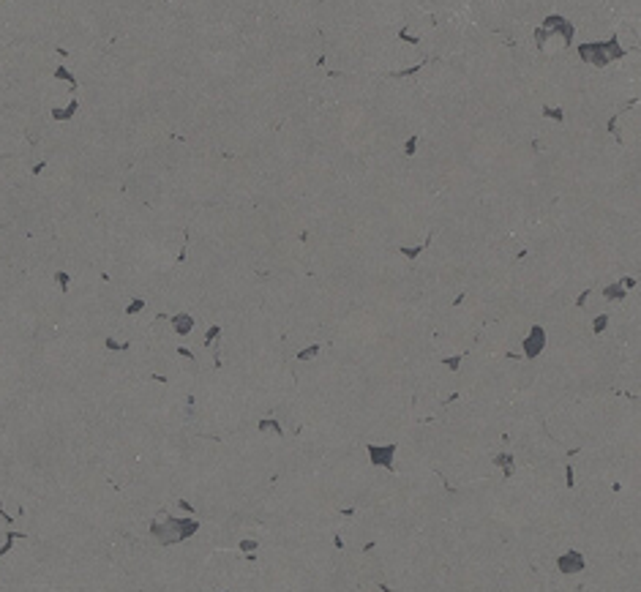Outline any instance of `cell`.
<instances>
[{
	"label": "cell",
	"instance_id": "1",
	"mask_svg": "<svg viewBox=\"0 0 641 592\" xmlns=\"http://www.w3.org/2000/svg\"><path fill=\"white\" fill-rule=\"evenodd\" d=\"M578 58L586 60L592 66H606L609 60H619L625 58V49L619 44V36H609L606 41H590L578 46Z\"/></svg>",
	"mask_w": 641,
	"mask_h": 592
},
{
	"label": "cell",
	"instance_id": "2",
	"mask_svg": "<svg viewBox=\"0 0 641 592\" xmlns=\"http://www.w3.org/2000/svg\"><path fill=\"white\" fill-rule=\"evenodd\" d=\"M199 529L197 519H164V521H153L150 532L153 537H158V543H180L186 537H191Z\"/></svg>",
	"mask_w": 641,
	"mask_h": 592
},
{
	"label": "cell",
	"instance_id": "3",
	"mask_svg": "<svg viewBox=\"0 0 641 592\" xmlns=\"http://www.w3.org/2000/svg\"><path fill=\"white\" fill-rule=\"evenodd\" d=\"M368 461L374 467H385L388 472H393V461H396V445H366Z\"/></svg>",
	"mask_w": 641,
	"mask_h": 592
},
{
	"label": "cell",
	"instance_id": "4",
	"mask_svg": "<svg viewBox=\"0 0 641 592\" xmlns=\"http://www.w3.org/2000/svg\"><path fill=\"white\" fill-rule=\"evenodd\" d=\"M543 347H546V328L532 325L529 336L524 339V358H527V360H535L538 355L543 352Z\"/></svg>",
	"mask_w": 641,
	"mask_h": 592
},
{
	"label": "cell",
	"instance_id": "5",
	"mask_svg": "<svg viewBox=\"0 0 641 592\" xmlns=\"http://www.w3.org/2000/svg\"><path fill=\"white\" fill-rule=\"evenodd\" d=\"M584 565H586V562H584V554H581V551H576V549H570V551H565V554H559V560H557L559 573H565V576L581 573Z\"/></svg>",
	"mask_w": 641,
	"mask_h": 592
},
{
	"label": "cell",
	"instance_id": "6",
	"mask_svg": "<svg viewBox=\"0 0 641 592\" xmlns=\"http://www.w3.org/2000/svg\"><path fill=\"white\" fill-rule=\"evenodd\" d=\"M172 328L178 336H188L194 331V317L191 314H178V317H172Z\"/></svg>",
	"mask_w": 641,
	"mask_h": 592
},
{
	"label": "cell",
	"instance_id": "7",
	"mask_svg": "<svg viewBox=\"0 0 641 592\" xmlns=\"http://www.w3.org/2000/svg\"><path fill=\"white\" fill-rule=\"evenodd\" d=\"M494 467H502L505 477H513V472H516V456H513V453H497L494 456Z\"/></svg>",
	"mask_w": 641,
	"mask_h": 592
},
{
	"label": "cell",
	"instance_id": "8",
	"mask_svg": "<svg viewBox=\"0 0 641 592\" xmlns=\"http://www.w3.org/2000/svg\"><path fill=\"white\" fill-rule=\"evenodd\" d=\"M625 292H627V289L622 287V281H614V284L603 287V298H609V300H622Z\"/></svg>",
	"mask_w": 641,
	"mask_h": 592
},
{
	"label": "cell",
	"instance_id": "9",
	"mask_svg": "<svg viewBox=\"0 0 641 592\" xmlns=\"http://www.w3.org/2000/svg\"><path fill=\"white\" fill-rule=\"evenodd\" d=\"M319 341H316V344H308V347H303V349H298V360L300 363H308V360H314L316 355H319Z\"/></svg>",
	"mask_w": 641,
	"mask_h": 592
},
{
	"label": "cell",
	"instance_id": "10",
	"mask_svg": "<svg viewBox=\"0 0 641 592\" xmlns=\"http://www.w3.org/2000/svg\"><path fill=\"white\" fill-rule=\"evenodd\" d=\"M541 112H543V118H549V120H557V123H562V120H565V112H562V106H551V104H543V106H541Z\"/></svg>",
	"mask_w": 641,
	"mask_h": 592
},
{
	"label": "cell",
	"instance_id": "11",
	"mask_svg": "<svg viewBox=\"0 0 641 592\" xmlns=\"http://www.w3.org/2000/svg\"><path fill=\"white\" fill-rule=\"evenodd\" d=\"M426 248H429V240H423L420 246H401L399 251H401V254H404V257H407V259H415V257H420V254L426 251Z\"/></svg>",
	"mask_w": 641,
	"mask_h": 592
},
{
	"label": "cell",
	"instance_id": "12",
	"mask_svg": "<svg viewBox=\"0 0 641 592\" xmlns=\"http://www.w3.org/2000/svg\"><path fill=\"white\" fill-rule=\"evenodd\" d=\"M256 428H259V432H273V434H281V423L276 420V418H262L259 423H256Z\"/></svg>",
	"mask_w": 641,
	"mask_h": 592
},
{
	"label": "cell",
	"instance_id": "13",
	"mask_svg": "<svg viewBox=\"0 0 641 592\" xmlns=\"http://www.w3.org/2000/svg\"><path fill=\"white\" fill-rule=\"evenodd\" d=\"M240 551L246 554V560H254V554H256V541H254V537H243V541H240Z\"/></svg>",
	"mask_w": 641,
	"mask_h": 592
},
{
	"label": "cell",
	"instance_id": "14",
	"mask_svg": "<svg viewBox=\"0 0 641 592\" xmlns=\"http://www.w3.org/2000/svg\"><path fill=\"white\" fill-rule=\"evenodd\" d=\"M606 328H609V317H606V314H598V317L592 319V333L600 336V333L606 331Z\"/></svg>",
	"mask_w": 641,
	"mask_h": 592
},
{
	"label": "cell",
	"instance_id": "15",
	"mask_svg": "<svg viewBox=\"0 0 641 592\" xmlns=\"http://www.w3.org/2000/svg\"><path fill=\"white\" fill-rule=\"evenodd\" d=\"M219 333H221V325H210L207 328V333H205V347H210L216 339H219Z\"/></svg>",
	"mask_w": 641,
	"mask_h": 592
},
{
	"label": "cell",
	"instance_id": "16",
	"mask_svg": "<svg viewBox=\"0 0 641 592\" xmlns=\"http://www.w3.org/2000/svg\"><path fill=\"white\" fill-rule=\"evenodd\" d=\"M417 134H412V137L407 139V142H404V153H407V156H415V150H417Z\"/></svg>",
	"mask_w": 641,
	"mask_h": 592
},
{
	"label": "cell",
	"instance_id": "17",
	"mask_svg": "<svg viewBox=\"0 0 641 592\" xmlns=\"http://www.w3.org/2000/svg\"><path fill=\"white\" fill-rule=\"evenodd\" d=\"M142 308H145V298H137L134 303H128L126 314H137V311H142Z\"/></svg>",
	"mask_w": 641,
	"mask_h": 592
},
{
	"label": "cell",
	"instance_id": "18",
	"mask_svg": "<svg viewBox=\"0 0 641 592\" xmlns=\"http://www.w3.org/2000/svg\"><path fill=\"white\" fill-rule=\"evenodd\" d=\"M442 363H445V366L450 368V371H456V368L461 366V355H453V358H445Z\"/></svg>",
	"mask_w": 641,
	"mask_h": 592
},
{
	"label": "cell",
	"instance_id": "19",
	"mask_svg": "<svg viewBox=\"0 0 641 592\" xmlns=\"http://www.w3.org/2000/svg\"><path fill=\"white\" fill-rule=\"evenodd\" d=\"M399 38H404V41H409V44H420V38H417V36H407V30H401Z\"/></svg>",
	"mask_w": 641,
	"mask_h": 592
},
{
	"label": "cell",
	"instance_id": "20",
	"mask_svg": "<svg viewBox=\"0 0 641 592\" xmlns=\"http://www.w3.org/2000/svg\"><path fill=\"white\" fill-rule=\"evenodd\" d=\"M178 355H183V358L194 360V352H191V349H186V347H178Z\"/></svg>",
	"mask_w": 641,
	"mask_h": 592
},
{
	"label": "cell",
	"instance_id": "21",
	"mask_svg": "<svg viewBox=\"0 0 641 592\" xmlns=\"http://www.w3.org/2000/svg\"><path fill=\"white\" fill-rule=\"evenodd\" d=\"M106 347H110V349H126L128 344H126V341H123V344H120V341H106Z\"/></svg>",
	"mask_w": 641,
	"mask_h": 592
},
{
	"label": "cell",
	"instance_id": "22",
	"mask_svg": "<svg viewBox=\"0 0 641 592\" xmlns=\"http://www.w3.org/2000/svg\"><path fill=\"white\" fill-rule=\"evenodd\" d=\"M58 281H60V287H63V289L69 287V276H66V273H58Z\"/></svg>",
	"mask_w": 641,
	"mask_h": 592
},
{
	"label": "cell",
	"instance_id": "23",
	"mask_svg": "<svg viewBox=\"0 0 641 592\" xmlns=\"http://www.w3.org/2000/svg\"><path fill=\"white\" fill-rule=\"evenodd\" d=\"M180 510H186V513H194V508H191V505H188V502H186V500H180Z\"/></svg>",
	"mask_w": 641,
	"mask_h": 592
},
{
	"label": "cell",
	"instance_id": "24",
	"mask_svg": "<svg viewBox=\"0 0 641 592\" xmlns=\"http://www.w3.org/2000/svg\"><path fill=\"white\" fill-rule=\"evenodd\" d=\"M224 592H229V589H224Z\"/></svg>",
	"mask_w": 641,
	"mask_h": 592
}]
</instances>
